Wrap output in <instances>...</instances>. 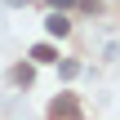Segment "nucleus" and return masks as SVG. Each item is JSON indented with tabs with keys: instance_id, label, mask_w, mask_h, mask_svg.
Returning a JSON list of instances; mask_svg holds the SVG:
<instances>
[{
	"instance_id": "obj_1",
	"label": "nucleus",
	"mask_w": 120,
	"mask_h": 120,
	"mask_svg": "<svg viewBox=\"0 0 120 120\" xmlns=\"http://www.w3.org/2000/svg\"><path fill=\"white\" fill-rule=\"evenodd\" d=\"M49 116L53 120H76V98H71V94H58V98L49 102Z\"/></svg>"
},
{
	"instance_id": "obj_3",
	"label": "nucleus",
	"mask_w": 120,
	"mask_h": 120,
	"mask_svg": "<svg viewBox=\"0 0 120 120\" xmlns=\"http://www.w3.org/2000/svg\"><path fill=\"white\" fill-rule=\"evenodd\" d=\"M31 58H36V62H58V49H53V45H36Z\"/></svg>"
},
{
	"instance_id": "obj_5",
	"label": "nucleus",
	"mask_w": 120,
	"mask_h": 120,
	"mask_svg": "<svg viewBox=\"0 0 120 120\" xmlns=\"http://www.w3.org/2000/svg\"><path fill=\"white\" fill-rule=\"evenodd\" d=\"M9 4H27V0H9Z\"/></svg>"
},
{
	"instance_id": "obj_2",
	"label": "nucleus",
	"mask_w": 120,
	"mask_h": 120,
	"mask_svg": "<svg viewBox=\"0 0 120 120\" xmlns=\"http://www.w3.org/2000/svg\"><path fill=\"white\" fill-rule=\"evenodd\" d=\"M45 27H49V36H67V31H71V22H67L62 13H49V18H45Z\"/></svg>"
},
{
	"instance_id": "obj_4",
	"label": "nucleus",
	"mask_w": 120,
	"mask_h": 120,
	"mask_svg": "<svg viewBox=\"0 0 120 120\" xmlns=\"http://www.w3.org/2000/svg\"><path fill=\"white\" fill-rule=\"evenodd\" d=\"M49 4H58V9H67V4H71V0H49Z\"/></svg>"
}]
</instances>
